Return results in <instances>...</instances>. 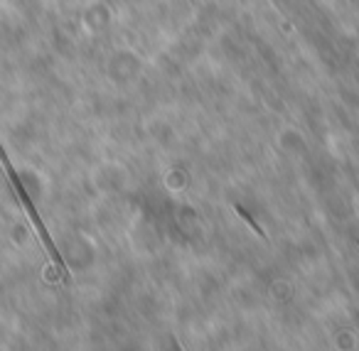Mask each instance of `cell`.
<instances>
[{
    "label": "cell",
    "mask_w": 359,
    "mask_h": 351,
    "mask_svg": "<svg viewBox=\"0 0 359 351\" xmlns=\"http://www.w3.org/2000/svg\"><path fill=\"white\" fill-rule=\"evenodd\" d=\"M236 212H239V214H241V216H244V219H246V221H249V223H251V226H254V231H256V233H259V236H264V231H261V228H259V223H256V221H254V219H251V216H249V214H246V212H244V209H241V207H236Z\"/></svg>",
    "instance_id": "obj_2"
},
{
    "label": "cell",
    "mask_w": 359,
    "mask_h": 351,
    "mask_svg": "<svg viewBox=\"0 0 359 351\" xmlns=\"http://www.w3.org/2000/svg\"><path fill=\"white\" fill-rule=\"evenodd\" d=\"M0 165H3V167H6L8 179H11V184H13V192H15L18 202L22 204V209H25V212H27V216H30L32 226H35L37 236H40L42 246L47 248V253H50V258H52V261H55L57 270L62 273V280H65V282H69V270H67V263H65V258H62V253L57 251V246H55V241H52L50 231H47L45 221H42V219H40V214H37V209H35V204H32V199H30V194H27V189L22 187V179L18 177L15 167H13V165H11V160H8L6 150H3V145H0Z\"/></svg>",
    "instance_id": "obj_1"
}]
</instances>
